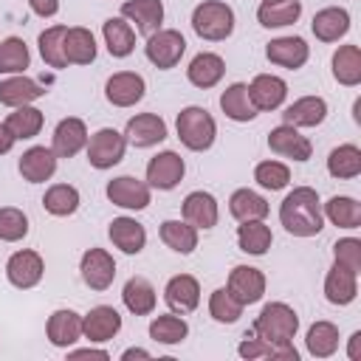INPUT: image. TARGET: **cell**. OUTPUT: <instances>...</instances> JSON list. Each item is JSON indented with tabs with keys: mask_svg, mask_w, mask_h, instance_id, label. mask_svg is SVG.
Segmentation results:
<instances>
[{
	"mask_svg": "<svg viewBox=\"0 0 361 361\" xmlns=\"http://www.w3.org/2000/svg\"><path fill=\"white\" fill-rule=\"evenodd\" d=\"M279 220H282L285 231L293 237L319 234L324 228V217H322V203H319L316 189L296 186L293 192H288L282 206H279Z\"/></svg>",
	"mask_w": 361,
	"mask_h": 361,
	"instance_id": "6da1fadb",
	"label": "cell"
},
{
	"mask_svg": "<svg viewBox=\"0 0 361 361\" xmlns=\"http://www.w3.org/2000/svg\"><path fill=\"white\" fill-rule=\"evenodd\" d=\"M299 330V316L290 305L285 302H268L259 316L254 319V336H259L262 341H268L271 347L288 353L293 361L299 358V353L293 350V336Z\"/></svg>",
	"mask_w": 361,
	"mask_h": 361,
	"instance_id": "7a4b0ae2",
	"label": "cell"
},
{
	"mask_svg": "<svg viewBox=\"0 0 361 361\" xmlns=\"http://www.w3.org/2000/svg\"><path fill=\"white\" fill-rule=\"evenodd\" d=\"M175 127H178L180 144H183L186 149H192V152L209 149V147L214 144V135H217V124H214L212 113H209L206 107H197V104L183 107V110L178 113Z\"/></svg>",
	"mask_w": 361,
	"mask_h": 361,
	"instance_id": "3957f363",
	"label": "cell"
},
{
	"mask_svg": "<svg viewBox=\"0 0 361 361\" xmlns=\"http://www.w3.org/2000/svg\"><path fill=\"white\" fill-rule=\"evenodd\" d=\"M192 28L200 39L220 42L234 31V11L220 0H203L192 11Z\"/></svg>",
	"mask_w": 361,
	"mask_h": 361,
	"instance_id": "277c9868",
	"label": "cell"
},
{
	"mask_svg": "<svg viewBox=\"0 0 361 361\" xmlns=\"http://www.w3.org/2000/svg\"><path fill=\"white\" fill-rule=\"evenodd\" d=\"M147 59L155 65V68H161V71H169V68H175L178 62H180V56H183V51H186V39H183V34L180 31H175V28H158L155 34H149L147 37Z\"/></svg>",
	"mask_w": 361,
	"mask_h": 361,
	"instance_id": "5b68a950",
	"label": "cell"
},
{
	"mask_svg": "<svg viewBox=\"0 0 361 361\" xmlns=\"http://www.w3.org/2000/svg\"><path fill=\"white\" fill-rule=\"evenodd\" d=\"M124 147L127 138L113 130V127H102L99 133H93V138L87 141V161L96 169H110L124 158Z\"/></svg>",
	"mask_w": 361,
	"mask_h": 361,
	"instance_id": "8992f818",
	"label": "cell"
},
{
	"mask_svg": "<svg viewBox=\"0 0 361 361\" xmlns=\"http://www.w3.org/2000/svg\"><path fill=\"white\" fill-rule=\"evenodd\" d=\"M79 271H82L85 285L93 288V290H107L116 279V262L104 248H87L82 254Z\"/></svg>",
	"mask_w": 361,
	"mask_h": 361,
	"instance_id": "52a82bcc",
	"label": "cell"
},
{
	"mask_svg": "<svg viewBox=\"0 0 361 361\" xmlns=\"http://www.w3.org/2000/svg\"><path fill=\"white\" fill-rule=\"evenodd\" d=\"M226 288L243 307L254 305L265 296V274L259 268H251V265H237V268H231Z\"/></svg>",
	"mask_w": 361,
	"mask_h": 361,
	"instance_id": "ba28073f",
	"label": "cell"
},
{
	"mask_svg": "<svg viewBox=\"0 0 361 361\" xmlns=\"http://www.w3.org/2000/svg\"><path fill=\"white\" fill-rule=\"evenodd\" d=\"M183 172H186L183 158L178 152H172V149H164L155 158H149V164H147V183L152 189H164L166 192V189H175L180 183Z\"/></svg>",
	"mask_w": 361,
	"mask_h": 361,
	"instance_id": "9c48e42d",
	"label": "cell"
},
{
	"mask_svg": "<svg viewBox=\"0 0 361 361\" xmlns=\"http://www.w3.org/2000/svg\"><path fill=\"white\" fill-rule=\"evenodd\" d=\"M42 274H45V262H42V257L37 254V251H28V248H23V251H14L11 257H8V262H6V276H8V282L14 285V288H34L39 279H42Z\"/></svg>",
	"mask_w": 361,
	"mask_h": 361,
	"instance_id": "30bf717a",
	"label": "cell"
},
{
	"mask_svg": "<svg viewBox=\"0 0 361 361\" xmlns=\"http://www.w3.org/2000/svg\"><path fill=\"white\" fill-rule=\"evenodd\" d=\"M107 197L110 203L121 209H147L149 206V183L133 178V175H118L107 183Z\"/></svg>",
	"mask_w": 361,
	"mask_h": 361,
	"instance_id": "8fae6325",
	"label": "cell"
},
{
	"mask_svg": "<svg viewBox=\"0 0 361 361\" xmlns=\"http://www.w3.org/2000/svg\"><path fill=\"white\" fill-rule=\"evenodd\" d=\"M144 90H147L144 79L138 73H133V71H118L104 85V96L116 107H133L135 102L144 99Z\"/></svg>",
	"mask_w": 361,
	"mask_h": 361,
	"instance_id": "7c38bea8",
	"label": "cell"
},
{
	"mask_svg": "<svg viewBox=\"0 0 361 361\" xmlns=\"http://www.w3.org/2000/svg\"><path fill=\"white\" fill-rule=\"evenodd\" d=\"M121 330V316L110 305L90 307L87 316H82V336L87 341H110Z\"/></svg>",
	"mask_w": 361,
	"mask_h": 361,
	"instance_id": "4fadbf2b",
	"label": "cell"
},
{
	"mask_svg": "<svg viewBox=\"0 0 361 361\" xmlns=\"http://www.w3.org/2000/svg\"><path fill=\"white\" fill-rule=\"evenodd\" d=\"M124 138H127L133 147L144 149V147L161 144V141L166 138V124H164V118L155 116V113H138V116H133V118L127 121Z\"/></svg>",
	"mask_w": 361,
	"mask_h": 361,
	"instance_id": "5bb4252c",
	"label": "cell"
},
{
	"mask_svg": "<svg viewBox=\"0 0 361 361\" xmlns=\"http://www.w3.org/2000/svg\"><path fill=\"white\" fill-rule=\"evenodd\" d=\"M121 17L135 23V31L149 37L161 28L164 23V3L161 0H124L121 3Z\"/></svg>",
	"mask_w": 361,
	"mask_h": 361,
	"instance_id": "9a60e30c",
	"label": "cell"
},
{
	"mask_svg": "<svg viewBox=\"0 0 361 361\" xmlns=\"http://www.w3.org/2000/svg\"><path fill=\"white\" fill-rule=\"evenodd\" d=\"M268 147L276 152V155H285V158H293V161H307L310 152H313V144L290 124H279L271 130L268 135Z\"/></svg>",
	"mask_w": 361,
	"mask_h": 361,
	"instance_id": "2e32d148",
	"label": "cell"
},
{
	"mask_svg": "<svg viewBox=\"0 0 361 361\" xmlns=\"http://www.w3.org/2000/svg\"><path fill=\"white\" fill-rule=\"evenodd\" d=\"M164 299H166V305H169L175 313H180V316H183V313H192V310L200 305V285H197L195 276L178 274V276H172V279L166 282Z\"/></svg>",
	"mask_w": 361,
	"mask_h": 361,
	"instance_id": "e0dca14e",
	"label": "cell"
},
{
	"mask_svg": "<svg viewBox=\"0 0 361 361\" xmlns=\"http://www.w3.org/2000/svg\"><path fill=\"white\" fill-rule=\"evenodd\" d=\"M285 96H288V85L274 73H259L248 85V99L257 110H276L285 102Z\"/></svg>",
	"mask_w": 361,
	"mask_h": 361,
	"instance_id": "ac0fdd59",
	"label": "cell"
},
{
	"mask_svg": "<svg viewBox=\"0 0 361 361\" xmlns=\"http://www.w3.org/2000/svg\"><path fill=\"white\" fill-rule=\"evenodd\" d=\"M85 144H87V127H85L82 118L68 116V118H62L56 124L54 144H51V149H54L56 158H73Z\"/></svg>",
	"mask_w": 361,
	"mask_h": 361,
	"instance_id": "d6986e66",
	"label": "cell"
},
{
	"mask_svg": "<svg viewBox=\"0 0 361 361\" xmlns=\"http://www.w3.org/2000/svg\"><path fill=\"white\" fill-rule=\"evenodd\" d=\"M265 56L274 62V65H282L288 71H296L307 62L310 56V48L302 37H279V39H271L268 48H265Z\"/></svg>",
	"mask_w": 361,
	"mask_h": 361,
	"instance_id": "ffe728a7",
	"label": "cell"
},
{
	"mask_svg": "<svg viewBox=\"0 0 361 361\" xmlns=\"http://www.w3.org/2000/svg\"><path fill=\"white\" fill-rule=\"evenodd\" d=\"M217 217H220V209H217L214 195L200 192V189L186 195V200H183V220L186 223H192L195 228H214Z\"/></svg>",
	"mask_w": 361,
	"mask_h": 361,
	"instance_id": "44dd1931",
	"label": "cell"
},
{
	"mask_svg": "<svg viewBox=\"0 0 361 361\" xmlns=\"http://www.w3.org/2000/svg\"><path fill=\"white\" fill-rule=\"evenodd\" d=\"M358 293V274L344 268V265H333L324 276V296L330 305H350Z\"/></svg>",
	"mask_w": 361,
	"mask_h": 361,
	"instance_id": "7402d4cb",
	"label": "cell"
},
{
	"mask_svg": "<svg viewBox=\"0 0 361 361\" xmlns=\"http://www.w3.org/2000/svg\"><path fill=\"white\" fill-rule=\"evenodd\" d=\"M310 28H313L316 39H322V42H338L350 31V14H347V8L327 6V8L316 11Z\"/></svg>",
	"mask_w": 361,
	"mask_h": 361,
	"instance_id": "603a6c76",
	"label": "cell"
},
{
	"mask_svg": "<svg viewBox=\"0 0 361 361\" xmlns=\"http://www.w3.org/2000/svg\"><path fill=\"white\" fill-rule=\"evenodd\" d=\"M223 73H226V62H223V56H217V54H212V51H200V54L189 62V68H186L189 82H192L195 87H200V90L214 87V85L223 79Z\"/></svg>",
	"mask_w": 361,
	"mask_h": 361,
	"instance_id": "cb8c5ba5",
	"label": "cell"
},
{
	"mask_svg": "<svg viewBox=\"0 0 361 361\" xmlns=\"http://www.w3.org/2000/svg\"><path fill=\"white\" fill-rule=\"evenodd\" d=\"M327 116V102L322 96H302L290 107H285L282 121L290 127H316Z\"/></svg>",
	"mask_w": 361,
	"mask_h": 361,
	"instance_id": "d4e9b609",
	"label": "cell"
},
{
	"mask_svg": "<svg viewBox=\"0 0 361 361\" xmlns=\"http://www.w3.org/2000/svg\"><path fill=\"white\" fill-rule=\"evenodd\" d=\"M45 333H48V341L54 347H71L82 336V316L73 310H65V307L54 310L48 324H45Z\"/></svg>",
	"mask_w": 361,
	"mask_h": 361,
	"instance_id": "484cf974",
	"label": "cell"
},
{
	"mask_svg": "<svg viewBox=\"0 0 361 361\" xmlns=\"http://www.w3.org/2000/svg\"><path fill=\"white\" fill-rule=\"evenodd\" d=\"M56 172V155L48 147H31L20 158V175L28 183H42Z\"/></svg>",
	"mask_w": 361,
	"mask_h": 361,
	"instance_id": "4316f807",
	"label": "cell"
},
{
	"mask_svg": "<svg viewBox=\"0 0 361 361\" xmlns=\"http://www.w3.org/2000/svg\"><path fill=\"white\" fill-rule=\"evenodd\" d=\"M62 51H65V62L68 65H90L96 59V39L87 28L76 25V28H68L65 31V42H62Z\"/></svg>",
	"mask_w": 361,
	"mask_h": 361,
	"instance_id": "83f0119b",
	"label": "cell"
},
{
	"mask_svg": "<svg viewBox=\"0 0 361 361\" xmlns=\"http://www.w3.org/2000/svg\"><path fill=\"white\" fill-rule=\"evenodd\" d=\"M107 234H110L113 245L121 248L124 254H138V251L144 248V243H147L144 226H141L138 220H133V217H116V220L110 223Z\"/></svg>",
	"mask_w": 361,
	"mask_h": 361,
	"instance_id": "f1b7e54d",
	"label": "cell"
},
{
	"mask_svg": "<svg viewBox=\"0 0 361 361\" xmlns=\"http://www.w3.org/2000/svg\"><path fill=\"white\" fill-rule=\"evenodd\" d=\"M102 34H104V42H107V51L110 56H130L133 48H135V31L133 25L124 20V17H107L104 25H102Z\"/></svg>",
	"mask_w": 361,
	"mask_h": 361,
	"instance_id": "f546056e",
	"label": "cell"
},
{
	"mask_svg": "<svg viewBox=\"0 0 361 361\" xmlns=\"http://www.w3.org/2000/svg\"><path fill=\"white\" fill-rule=\"evenodd\" d=\"M121 299H124V307H127L133 316H147V313L155 310V288H152L149 279H144V276H130V279L124 282Z\"/></svg>",
	"mask_w": 361,
	"mask_h": 361,
	"instance_id": "4dcf8cb0",
	"label": "cell"
},
{
	"mask_svg": "<svg viewBox=\"0 0 361 361\" xmlns=\"http://www.w3.org/2000/svg\"><path fill=\"white\" fill-rule=\"evenodd\" d=\"M39 96H45V90L28 76H8V79L0 82V104H6V107L31 104Z\"/></svg>",
	"mask_w": 361,
	"mask_h": 361,
	"instance_id": "1f68e13d",
	"label": "cell"
},
{
	"mask_svg": "<svg viewBox=\"0 0 361 361\" xmlns=\"http://www.w3.org/2000/svg\"><path fill=\"white\" fill-rule=\"evenodd\" d=\"M158 234H161L164 245L178 254H192L197 248V228L186 220H164Z\"/></svg>",
	"mask_w": 361,
	"mask_h": 361,
	"instance_id": "d6a6232c",
	"label": "cell"
},
{
	"mask_svg": "<svg viewBox=\"0 0 361 361\" xmlns=\"http://www.w3.org/2000/svg\"><path fill=\"white\" fill-rule=\"evenodd\" d=\"M220 107H223V113H226L231 121H251V118L257 116V107H254L251 99H248V85H243V82H234V85H228V87L223 90Z\"/></svg>",
	"mask_w": 361,
	"mask_h": 361,
	"instance_id": "836d02e7",
	"label": "cell"
},
{
	"mask_svg": "<svg viewBox=\"0 0 361 361\" xmlns=\"http://www.w3.org/2000/svg\"><path fill=\"white\" fill-rule=\"evenodd\" d=\"M228 212L234 220L240 223H248V220H262L268 214V200L251 189H237L231 197H228Z\"/></svg>",
	"mask_w": 361,
	"mask_h": 361,
	"instance_id": "e575fe53",
	"label": "cell"
},
{
	"mask_svg": "<svg viewBox=\"0 0 361 361\" xmlns=\"http://www.w3.org/2000/svg\"><path fill=\"white\" fill-rule=\"evenodd\" d=\"M333 76L338 85L355 87L361 82V51L358 45H341L333 54Z\"/></svg>",
	"mask_w": 361,
	"mask_h": 361,
	"instance_id": "d590c367",
	"label": "cell"
},
{
	"mask_svg": "<svg viewBox=\"0 0 361 361\" xmlns=\"http://www.w3.org/2000/svg\"><path fill=\"white\" fill-rule=\"evenodd\" d=\"M327 172L338 180H350L361 175V149L355 144H341L327 155Z\"/></svg>",
	"mask_w": 361,
	"mask_h": 361,
	"instance_id": "8d00e7d4",
	"label": "cell"
},
{
	"mask_svg": "<svg viewBox=\"0 0 361 361\" xmlns=\"http://www.w3.org/2000/svg\"><path fill=\"white\" fill-rule=\"evenodd\" d=\"M302 14V3L299 0H285V3H262L257 8V20L265 28H285L293 25Z\"/></svg>",
	"mask_w": 361,
	"mask_h": 361,
	"instance_id": "74e56055",
	"label": "cell"
},
{
	"mask_svg": "<svg viewBox=\"0 0 361 361\" xmlns=\"http://www.w3.org/2000/svg\"><path fill=\"white\" fill-rule=\"evenodd\" d=\"M305 344L313 358H330L338 350V327L333 322H316L310 324Z\"/></svg>",
	"mask_w": 361,
	"mask_h": 361,
	"instance_id": "f35d334b",
	"label": "cell"
},
{
	"mask_svg": "<svg viewBox=\"0 0 361 361\" xmlns=\"http://www.w3.org/2000/svg\"><path fill=\"white\" fill-rule=\"evenodd\" d=\"M324 214L338 228H358L361 226V203L344 195H336L324 203Z\"/></svg>",
	"mask_w": 361,
	"mask_h": 361,
	"instance_id": "ab89813d",
	"label": "cell"
},
{
	"mask_svg": "<svg viewBox=\"0 0 361 361\" xmlns=\"http://www.w3.org/2000/svg\"><path fill=\"white\" fill-rule=\"evenodd\" d=\"M237 243H240V248H243L245 254L262 257V254L271 248L274 237H271V228H268L262 220H248V223H243V226L237 228Z\"/></svg>",
	"mask_w": 361,
	"mask_h": 361,
	"instance_id": "60d3db41",
	"label": "cell"
},
{
	"mask_svg": "<svg viewBox=\"0 0 361 361\" xmlns=\"http://www.w3.org/2000/svg\"><path fill=\"white\" fill-rule=\"evenodd\" d=\"M42 206H45V212L54 214V217H68V214H73V212L79 209V192H76V186H71V183H54V186L45 192Z\"/></svg>",
	"mask_w": 361,
	"mask_h": 361,
	"instance_id": "b9f144b4",
	"label": "cell"
},
{
	"mask_svg": "<svg viewBox=\"0 0 361 361\" xmlns=\"http://www.w3.org/2000/svg\"><path fill=\"white\" fill-rule=\"evenodd\" d=\"M65 31L68 25H51L39 34V56L48 68H68L65 62V51H62V42H65Z\"/></svg>",
	"mask_w": 361,
	"mask_h": 361,
	"instance_id": "7bdbcfd3",
	"label": "cell"
},
{
	"mask_svg": "<svg viewBox=\"0 0 361 361\" xmlns=\"http://www.w3.org/2000/svg\"><path fill=\"white\" fill-rule=\"evenodd\" d=\"M6 127L11 130L14 138H34L42 130V113L31 104L14 107V113H8V118H6Z\"/></svg>",
	"mask_w": 361,
	"mask_h": 361,
	"instance_id": "ee69618b",
	"label": "cell"
},
{
	"mask_svg": "<svg viewBox=\"0 0 361 361\" xmlns=\"http://www.w3.org/2000/svg\"><path fill=\"white\" fill-rule=\"evenodd\" d=\"M28 62H31V54L20 37H6L0 42V73H23Z\"/></svg>",
	"mask_w": 361,
	"mask_h": 361,
	"instance_id": "f6af8a7d",
	"label": "cell"
},
{
	"mask_svg": "<svg viewBox=\"0 0 361 361\" xmlns=\"http://www.w3.org/2000/svg\"><path fill=\"white\" fill-rule=\"evenodd\" d=\"M189 333V324L180 316H155L149 322V338L158 344H180Z\"/></svg>",
	"mask_w": 361,
	"mask_h": 361,
	"instance_id": "bcb514c9",
	"label": "cell"
},
{
	"mask_svg": "<svg viewBox=\"0 0 361 361\" xmlns=\"http://www.w3.org/2000/svg\"><path fill=\"white\" fill-rule=\"evenodd\" d=\"M209 313L214 322L220 324H234L240 316H243V305L228 293V288H217L212 296H209Z\"/></svg>",
	"mask_w": 361,
	"mask_h": 361,
	"instance_id": "7dc6e473",
	"label": "cell"
},
{
	"mask_svg": "<svg viewBox=\"0 0 361 361\" xmlns=\"http://www.w3.org/2000/svg\"><path fill=\"white\" fill-rule=\"evenodd\" d=\"M254 180L262 186V189H271V192H279L290 183V169L279 161H262L257 164L254 169Z\"/></svg>",
	"mask_w": 361,
	"mask_h": 361,
	"instance_id": "c3c4849f",
	"label": "cell"
},
{
	"mask_svg": "<svg viewBox=\"0 0 361 361\" xmlns=\"http://www.w3.org/2000/svg\"><path fill=\"white\" fill-rule=\"evenodd\" d=\"M25 234H28V217L14 206H3L0 209V240L3 243H17Z\"/></svg>",
	"mask_w": 361,
	"mask_h": 361,
	"instance_id": "681fc988",
	"label": "cell"
},
{
	"mask_svg": "<svg viewBox=\"0 0 361 361\" xmlns=\"http://www.w3.org/2000/svg\"><path fill=\"white\" fill-rule=\"evenodd\" d=\"M237 353L243 355V358H282V361H293L288 353H282V350H276V347H271L268 341H262L259 336H251V338H243L240 341V347H237Z\"/></svg>",
	"mask_w": 361,
	"mask_h": 361,
	"instance_id": "f907efd6",
	"label": "cell"
},
{
	"mask_svg": "<svg viewBox=\"0 0 361 361\" xmlns=\"http://www.w3.org/2000/svg\"><path fill=\"white\" fill-rule=\"evenodd\" d=\"M333 257H336L338 265H344V268H350V271L358 274L361 271V240H355V237L338 240L333 245Z\"/></svg>",
	"mask_w": 361,
	"mask_h": 361,
	"instance_id": "816d5d0a",
	"label": "cell"
},
{
	"mask_svg": "<svg viewBox=\"0 0 361 361\" xmlns=\"http://www.w3.org/2000/svg\"><path fill=\"white\" fill-rule=\"evenodd\" d=\"M28 6L39 17H54L59 11V0H28Z\"/></svg>",
	"mask_w": 361,
	"mask_h": 361,
	"instance_id": "f5cc1de1",
	"label": "cell"
},
{
	"mask_svg": "<svg viewBox=\"0 0 361 361\" xmlns=\"http://www.w3.org/2000/svg\"><path fill=\"white\" fill-rule=\"evenodd\" d=\"M68 358H110L104 350H93V347H85V350H73L68 353Z\"/></svg>",
	"mask_w": 361,
	"mask_h": 361,
	"instance_id": "db71d44e",
	"label": "cell"
},
{
	"mask_svg": "<svg viewBox=\"0 0 361 361\" xmlns=\"http://www.w3.org/2000/svg\"><path fill=\"white\" fill-rule=\"evenodd\" d=\"M14 141H17V138L11 135V130H8L6 124H0V155H6V152L14 147Z\"/></svg>",
	"mask_w": 361,
	"mask_h": 361,
	"instance_id": "11a10c76",
	"label": "cell"
},
{
	"mask_svg": "<svg viewBox=\"0 0 361 361\" xmlns=\"http://www.w3.org/2000/svg\"><path fill=\"white\" fill-rule=\"evenodd\" d=\"M347 355H350L353 361H358V358H361V330H355V333L350 336V347H347Z\"/></svg>",
	"mask_w": 361,
	"mask_h": 361,
	"instance_id": "9f6ffc18",
	"label": "cell"
},
{
	"mask_svg": "<svg viewBox=\"0 0 361 361\" xmlns=\"http://www.w3.org/2000/svg\"><path fill=\"white\" fill-rule=\"evenodd\" d=\"M121 358H124V361H130V358H149V353L141 350V347H130V350L121 353Z\"/></svg>",
	"mask_w": 361,
	"mask_h": 361,
	"instance_id": "6f0895ef",
	"label": "cell"
},
{
	"mask_svg": "<svg viewBox=\"0 0 361 361\" xmlns=\"http://www.w3.org/2000/svg\"><path fill=\"white\" fill-rule=\"evenodd\" d=\"M262 3H285V0H262Z\"/></svg>",
	"mask_w": 361,
	"mask_h": 361,
	"instance_id": "680465c9",
	"label": "cell"
}]
</instances>
